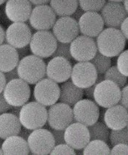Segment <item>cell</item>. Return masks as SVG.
Instances as JSON below:
<instances>
[{
  "label": "cell",
  "instance_id": "29",
  "mask_svg": "<svg viewBox=\"0 0 128 155\" xmlns=\"http://www.w3.org/2000/svg\"><path fill=\"white\" fill-rule=\"evenodd\" d=\"M103 75L105 80L111 81L117 84L119 88H122L127 84V77L122 75L116 66L110 67Z\"/></svg>",
  "mask_w": 128,
  "mask_h": 155
},
{
  "label": "cell",
  "instance_id": "24",
  "mask_svg": "<svg viewBox=\"0 0 128 155\" xmlns=\"http://www.w3.org/2000/svg\"><path fill=\"white\" fill-rule=\"evenodd\" d=\"M1 149L5 155H28L30 153L27 141L18 135L6 138L2 143Z\"/></svg>",
  "mask_w": 128,
  "mask_h": 155
},
{
  "label": "cell",
  "instance_id": "49",
  "mask_svg": "<svg viewBox=\"0 0 128 155\" xmlns=\"http://www.w3.org/2000/svg\"><path fill=\"white\" fill-rule=\"evenodd\" d=\"M5 40V32L2 27L0 25V45H2Z\"/></svg>",
  "mask_w": 128,
  "mask_h": 155
},
{
  "label": "cell",
  "instance_id": "41",
  "mask_svg": "<svg viewBox=\"0 0 128 155\" xmlns=\"http://www.w3.org/2000/svg\"><path fill=\"white\" fill-rule=\"evenodd\" d=\"M4 74H5V76L7 83L9 81H12V80H13V79L18 78V75L17 70H16V68L13 69V70H12L9 72H5Z\"/></svg>",
  "mask_w": 128,
  "mask_h": 155
},
{
  "label": "cell",
  "instance_id": "35",
  "mask_svg": "<svg viewBox=\"0 0 128 155\" xmlns=\"http://www.w3.org/2000/svg\"><path fill=\"white\" fill-rule=\"evenodd\" d=\"M51 155L56 154H72L75 155V150L70 147L66 143H63V144H59L55 146L53 150L51 151L50 154Z\"/></svg>",
  "mask_w": 128,
  "mask_h": 155
},
{
  "label": "cell",
  "instance_id": "30",
  "mask_svg": "<svg viewBox=\"0 0 128 155\" xmlns=\"http://www.w3.org/2000/svg\"><path fill=\"white\" fill-rule=\"evenodd\" d=\"M90 62L95 67L97 74H104L111 67L110 58L102 55L98 51Z\"/></svg>",
  "mask_w": 128,
  "mask_h": 155
},
{
  "label": "cell",
  "instance_id": "53",
  "mask_svg": "<svg viewBox=\"0 0 128 155\" xmlns=\"http://www.w3.org/2000/svg\"><path fill=\"white\" fill-rule=\"evenodd\" d=\"M7 0H0V5H2V4H4Z\"/></svg>",
  "mask_w": 128,
  "mask_h": 155
},
{
  "label": "cell",
  "instance_id": "3",
  "mask_svg": "<svg viewBox=\"0 0 128 155\" xmlns=\"http://www.w3.org/2000/svg\"><path fill=\"white\" fill-rule=\"evenodd\" d=\"M18 118L24 128L30 130L41 129L47 122V109L36 101L26 103L21 108Z\"/></svg>",
  "mask_w": 128,
  "mask_h": 155
},
{
  "label": "cell",
  "instance_id": "48",
  "mask_svg": "<svg viewBox=\"0 0 128 155\" xmlns=\"http://www.w3.org/2000/svg\"><path fill=\"white\" fill-rule=\"evenodd\" d=\"M21 107H11V109H10V113L14 114V115L17 116L18 117L19 116L20 111H21Z\"/></svg>",
  "mask_w": 128,
  "mask_h": 155
},
{
  "label": "cell",
  "instance_id": "36",
  "mask_svg": "<svg viewBox=\"0 0 128 155\" xmlns=\"http://www.w3.org/2000/svg\"><path fill=\"white\" fill-rule=\"evenodd\" d=\"M110 154H128V146L127 144L119 143V144L114 146L113 149L110 151Z\"/></svg>",
  "mask_w": 128,
  "mask_h": 155
},
{
  "label": "cell",
  "instance_id": "42",
  "mask_svg": "<svg viewBox=\"0 0 128 155\" xmlns=\"http://www.w3.org/2000/svg\"><path fill=\"white\" fill-rule=\"evenodd\" d=\"M16 50H17L19 60L21 59V58H24L25 56H27V55H29L30 52V47H28V45L27 46L24 47V48L16 49Z\"/></svg>",
  "mask_w": 128,
  "mask_h": 155
},
{
  "label": "cell",
  "instance_id": "34",
  "mask_svg": "<svg viewBox=\"0 0 128 155\" xmlns=\"http://www.w3.org/2000/svg\"><path fill=\"white\" fill-rule=\"evenodd\" d=\"M69 46L70 45L69 43H62V42L58 41L56 50L52 55L53 58V57H63L70 61L72 58L70 53Z\"/></svg>",
  "mask_w": 128,
  "mask_h": 155
},
{
  "label": "cell",
  "instance_id": "4",
  "mask_svg": "<svg viewBox=\"0 0 128 155\" xmlns=\"http://www.w3.org/2000/svg\"><path fill=\"white\" fill-rule=\"evenodd\" d=\"M58 41L52 32L38 30L32 35L30 41V50L33 55L41 58L52 56L57 48Z\"/></svg>",
  "mask_w": 128,
  "mask_h": 155
},
{
  "label": "cell",
  "instance_id": "40",
  "mask_svg": "<svg viewBox=\"0 0 128 155\" xmlns=\"http://www.w3.org/2000/svg\"><path fill=\"white\" fill-rule=\"evenodd\" d=\"M120 31L122 33L123 36L126 38V40L128 39V18L126 17L124 21H122V24L120 25Z\"/></svg>",
  "mask_w": 128,
  "mask_h": 155
},
{
  "label": "cell",
  "instance_id": "25",
  "mask_svg": "<svg viewBox=\"0 0 128 155\" xmlns=\"http://www.w3.org/2000/svg\"><path fill=\"white\" fill-rule=\"evenodd\" d=\"M19 58L16 48L4 44L0 45V71L3 73L16 68Z\"/></svg>",
  "mask_w": 128,
  "mask_h": 155
},
{
  "label": "cell",
  "instance_id": "19",
  "mask_svg": "<svg viewBox=\"0 0 128 155\" xmlns=\"http://www.w3.org/2000/svg\"><path fill=\"white\" fill-rule=\"evenodd\" d=\"M32 10L29 0H7L5 13L13 22H25L29 19Z\"/></svg>",
  "mask_w": 128,
  "mask_h": 155
},
{
  "label": "cell",
  "instance_id": "5",
  "mask_svg": "<svg viewBox=\"0 0 128 155\" xmlns=\"http://www.w3.org/2000/svg\"><path fill=\"white\" fill-rule=\"evenodd\" d=\"M2 94L12 107H22L30 100L31 90L29 84L18 78L6 84Z\"/></svg>",
  "mask_w": 128,
  "mask_h": 155
},
{
  "label": "cell",
  "instance_id": "26",
  "mask_svg": "<svg viewBox=\"0 0 128 155\" xmlns=\"http://www.w3.org/2000/svg\"><path fill=\"white\" fill-rule=\"evenodd\" d=\"M50 7L59 17L71 16L78 7V0H50Z\"/></svg>",
  "mask_w": 128,
  "mask_h": 155
},
{
  "label": "cell",
  "instance_id": "55",
  "mask_svg": "<svg viewBox=\"0 0 128 155\" xmlns=\"http://www.w3.org/2000/svg\"><path fill=\"white\" fill-rule=\"evenodd\" d=\"M1 146H2V139L0 138V147H1Z\"/></svg>",
  "mask_w": 128,
  "mask_h": 155
},
{
  "label": "cell",
  "instance_id": "47",
  "mask_svg": "<svg viewBox=\"0 0 128 155\" xmlns=\"http://www.w3.org/2000/svg\"><path fill=\"white\" fill-rule=\"evenodd\" d=\"M32 5H46L50 2V0H29Z\"/></svg>",
  "mask_w": 128,
  "mask_h": 155
},
{
  "label": "cell",
  "instance_id": "7",
  "mask_svg": "<svg viewBox=\"0 0 128 155\" xmlns=\"http://www.w3.org/2000/svg\"><path fill=\"white\" fill-rule=\"evenodd\" d=\"M27 141L30 152L35 155L50 154L55 146L51 131L42 128L32 131Z\"/></svg>",
  "mask_w": 128,
  "mask_h": 155
},
{
  "label": "cell",
  "instance_id": "13",
  "mask_svg": "<svg viewBox=\"0 0 128 155\" xmlns=\"http://www.w3.org/2000/svg\"><path fill=\"white\" fill-rule=\"evenodd\" d=\"M64 140L73 149L81 151L91 140L88 127L78 122L72 123L64 129Z\"/></svg>",
  "mask_w": 128,
  "mask_h": 155
},
{
  "label": "cell",
  "instance_id": "52",
  "mask_svg": "<svg viewBox=\"0 0 128 155\" xmlns=\"http://www.w3.org/2000/svg\"><path fill=\"white\" fill-rule=\"evenodd\" d=\"M123 0H109V2H122Z\"/></svg>",
  "mask_w": 128,
  "mask_h": 155
},
{
  "label": "cell",
  "instance_id": "37",
  "mask_svg": "<svg viewBox=\"0 0 128 155\" xmlns=\"http://www.w3.org/2000/svg\"><path fill=\"white\" fill-rule=\"evenodd\" d=\"M49 130L53 134L54 139H55V146L66 143L65 140H64V130H58V129H54L52 128H50Z\"/></svg>",
  "mask_w": 128,
  "mask_h": 155
},
{
  "label": "cell",
  "instance_id": "21",
  "mask_svg": "<svg viewBox=\"0 0 128 155\" xmlns=\"http://www.w3.org/2000/svg\"><path fill=\"white\" fill-rule=\"evenodd\" d=\"M103 120L107 127L111 130L125 128L128 124L127 109L119 104L107 108Z\"/></svg>",
  "mask_w": 128,
  "mask_h": 155
},
{
  "label": "cell",
  "instance_id": "22",
  "mask_svg": "<svg viewBox=\"0 0 128 155\" xmlns=\"http://www.w3.org/2000/svg\"><path fill=\"white\" fill-rule=\"evenodd\" d=\"M21 129V123L17 116L10 112L0 114V138L2 140L18 135Z\"/></svg>",
  "mask_w": 128,
  "mask_h": 155
},
{
  "label": "cell",
  "instance_id": "39",
  "mask_svg": "<svg viewBox=\"0 0 128 155\" xmlns=\"http://www.w3.org/2000/svg\"><path fill=\"white\" fill-rule=\"evenodd\" d=\"M12 106L10 105L5 99L2 93H0V114L8 112Z\"/></svg>",
  "mask_w": 128,
  "mask_h": 155
},
{
  "label": "cell",
  "instance_id": "31",
  "mask_svg": "<svg viewBox=\"0 0 128 155\" xmlns=\"http://www.w3.org/2000/svg\"><path fill=\"white\" fill-rule=\"evenodd\" d=\"M107 0H78V6L84 12H99Z\"/></svg>",
  "mask_w": 128,
  "mask_h": 155
},
{
  "label": "cell",
  "instance_id": "43",
  "mask_svg": "<svg viewBox=\"0 0 128 155\" xmlns=\"http://www.w3.org/2000/svg\"><path fill=\"white\" fill-rule=\"evenodd\" d=\"M95 85L96 84H94V85L91 86V87L83 89L84 95L86 96L88 98L94 100V88H95Z\"/></svg>",
  "mask_w": 128,
  "mask_h": 155
},
{
  "label": "cell",
  "instance_id": "6",
  "mask_svg": "<svg viewBox=\"0 0 128 155\" xmlns=\"http://www.w3.org/2000/svg\"><path fill=\"white\" fill-rule=\"evenodd\" d=\"M121 89L109 80H104L95 85L94 90V101L102 108H109L119 104Z\"/></svg>",
  "mask_w": 128,
  "mask_h": 155
},
{
  "label": "cell",
  "instance_id": "28",
  "mask_svg": "<svg viewBox=\"0 0 128 155\" xmlns=\"http://www.w3.org/2000/svg\"><path fill=\"white\" fill-rule=\"evenodd\" d=\"M88 129L90 134V140H99L107 143L109 140V134L110 131L104 123L97 122L93 125L88 126Z\"/></svg>",
  "mask_w": 128,
  "mask_h": 155
},
{
  "label": "cell",
  "instance_id": "11",
  "mask_svg": "<svg viewBox=\"0 0 128 155\" xmlns=\"http://www.w3.org/2000/svg\"><path fill=\"white\" fill-rule=\"evenodd\" d=\"M33 95L36 102L44 107H50L58 101L60 87L51 79L43 78L35 84Z\"/></svg>",
  "mask_w": 128,
  "mask_h": 155
},
{
  "label": "cell",
  "instance_id": "44",
  "mask_svg": "<svg viewBox=\"0 0 128 155\" xmlns=\"http://www.w3.org/2000/svg\"><path fill=\"white\" fill-rule=\"evenodd\" d=\"M84 13H85V12H84V11H82L81 8H80V7L78 6V7H77V9H76V11L73 13V14L71 16V17L73 18L74 19L76 20L77 21H78L79 19H80V18L81 17L82 15Z\"/></svg>",
  "mask_w": 128,
  "mask_h": 155
},
{
  "label": "cell",
  "instance_id": "14",
  "mask_svg": "<svg viewBox=\"0 0 128 155\" xmlns=\"http://www.w3.org/2000/svg\"><path fill=\"white\" fill-rule=\"evenodd\" d=\"M53 33L58 41L70 44L79 36L78 22L71 16H61L55 21Z\"/></svg>",
  "mask_w": 128,
  "mask_h": 155
},
{
  "label": "cell",
  "instance_id": "20",
  "mask_svg": "<svg viewBox=\"0 0 128 155\" xmlns=\"http://www.w3.org/2000/svg\"><path fill=\"white\" fill-rule=\"evenodd\" d=\"M77 22L80 33L91 38L97 37L105 26L102 16L97 12H85Z\"/></svg>",
  "mask_w": 128,
  "mask_h": 155
},
{
  "label": "cell",
  "instance_id": "45",
  "mask_svg": "<svg viewBox=\"0 0 128 155\" xmlns=\"http://www.w3.org/2000/svg\"><path fill=\"white\" fill-rule=\"evenodd\" d=\"M32 131L33 130H30V129H26V128H24V129H21V131H20V132L18 133V135L19 136V137L24 138V140H27L28 137H29V135L30 134V133L32 132Z\"/></svg>",
  "mask_w": 128,
  "mask_h": 155
},
{
  "label": "cell",
  "instance_id": "10",
  "mask_svg": "<svg viewBox=\"0 0 128 155\" xmlns=\"http://www.w3.org/2000/svg\"><path fill=\"white\" fill-rule=\"evenodd\" d=\"M69 45L72 58L78 62L90 61L97 53L95 40L91 37L78 36Z\"/></svg>",
  "mask_w": 128,
  "mask_h": 155
},
{
  "label": "cell",
  "instance_id": "27",
  "mask_svg": "<svg viewBox=\"0 0 128 155\" xmlns=\"http://www.w3.org/2000/svg\"><path fill=\"white\" fill-rule=\"evenodd\" d=\"M110 147L107 143L99 140H90L82 149V154L91 155V154H110Z\"/></svg>",
  "mask_w": 128,
  "mask_h": 155
},
{
  "label": "cell",
  "instance_id": "33",
  "mask_svg": "<svg viewBox=\"0 0 128 155\" xmlns=\"http://www.w3.org/2000/svg\"><path fill=\"white\" fill-rule=\"evenodd\" d=\"M128 51L127 50H123V51L118 55L117 61V68L119 72L124 75V76L127 77L128 75V69H127V61H128Z\"/></svg>",
  "mask_w": 128,
  "mask_h": 155
},
{
  "label": "cell",
  "instance_id": "8",
  "mask_svg": "<svg viewBox=\"0 0 128 155\" xmlns=\"http://www.w3.org/2000/svg\"><path fill=\"white\" fill-rule=\"evenodd\" d=\"M47 122L52 129L64 130L72 123L75 122L72 107L60 102L50 106L47 111Z\"/></svg>",
  "mask_w": 128,
  "mask_h": 155
},
{
  "label": "cell",
  "instance_id": "9",
  "mask_svg": "<svg viewBox=\"0 0 128 155\" xmlns=\"http://www.w3.org/2000/svg\"><path fill=\"white\" fill-rule=\"evenodd\" d=\"M73 117L75 122L85 126L93 125L98 121L100 115L99 106L91 99H81L73 106Z\"/></svg>",
  "mask_w": 128,
  "mask_h": 155
},
{
  "label": "cell",
  "instance_id": "23",
  "mask_svg": "<svg viewBox=\"0 0 128 155\" xmlns=\"http://www.w3.org/2000/svg\"><path fill=\"white\" fill-rule=\"evenodd\" d=\"M84 96L83 89L77 87L72 81H66L60 85L58 101L70 107L82 99Z\"/></svg>",
  "mask_w": 128,
  "mask_h": 155
},
{
  "label": "cell",
  "instance_id": "51",
  "mask_svg": "<svg viewBox=\"0 0 128 155\" xmlns=\"http://www.w3.org/2000/svg\"><path fill=\"white\" fill-rule=\"evenodd\" d=\"M122 2H123L122 5L124 6V9H125L126 12L128 13V5H127L128 0H123Z\"/></svg>",
  "mask_w": 128,
  "mask_h": 155
},
{
  "label": "cell",
  "instance_id": "2",
  "mask_svg": "<svg viewBox=\"0 0 128 155\" xmlns=\"http://www.w3.org/2000/svg\"><path fill=\"white\" fill-rule=\"evenodd\" d=\"M16 70L19 78L33 85L46 75V64L40 57L29 55L19 60Z\"/></svg>",
  "mask_w": 128,
  "mask_h": 155
},
{
  "label": "cell",
  "instance_id": "50",
  "mask_svg": "<svg viewBox=\"0 0 128 155\" xmlns=\"http://www.w3.org/2000/svg\"><path fill=\"white\" fill-rule=\"evenodd\" d=\"M105 79H104V75L103 74H98L97 75V80H96V82H95V84L99 83V82L102 81H104Z\"/></svg>",
  "mask_w": 128,
  "mask_h": 155
},
{
  "label": "cell",
  "instance_id": "38",
  "mask_svg": "<svg viewBox=\"0 0 128 155\" xmlns=\"http://www.w3.org/2000/svg\"><path fill=\"white\" fill-rule=\"evenodd\" d=\"M128 87L126 84L124 87H122V90H121L120 99H119V104L125 107L126 109L128 108Z\"/></svg>",
  "mask_w": 128,
  "mask_h": 155
},
{
  "label": "cell",
  "instance_id": "54",
  "mask_svg": "<svg viewBox=\"0 0 128 155\" xmlns=\"http://www.w3.org/2000/svg\"><path fill=\"white\" fill-rule=\"evenodd\" d=\"M2 154H2V151L1 147H0V155H2Z\"/></svg>",
  "mask_w": 128,
  "mask_h": 155
},
{
  "label": "cell",
  "instance_id": "18",
  "mask_svg": "<svg viewBox=\"0 0 128 155\" xmlns=\"http://www.w3.org/2000/svg\"><path fill=\"white\" fill-rule=\"evenodd\" d=\"M100 11L104 25L107 28H119L128 13L122 3L116 2H106Z\"/></svg>",
  "mask_w": 128,
  "mask_h": 155
},
{
  "label": "cell",
  "instance_id": "16",
  "mask_svg": "<svg viewBox=\"0 0 128 155\" xmlns=\"http://www.w3.org/2000/svg\"><path fill=\"white\" fill-rule=\"evenodd\" d=\"M31 37V30L24 22H13L5 32L7 44L16 49L27 46Z\"/></svg>",
  "mask_w": 128,
  "mask_h": 155
},
{
  "label": "cell",
  "instance_id": "17",
  "mask_svg": "<svg viewBox=\"0 0 128 155\" xmlns=\"http://www.w3.org/2000/svg\"><path fill=\"white\" fill-rule=\"evenodd\" d=\"M72 64L63 57H53L46 65V75L56 83H63L71 77Z\"/></svg>",
  "mask_w": 128,
  "mask_h": 155
},
{
  "label": "cell",
  "instance_id": "12",
  "mask_svg": "<svg viewBox=\"0 0 128 155\" xmlns=\"http://www.w3.org/2000/svg\"><path fill=\"white\" fill-rule=\"evenodd\" d=\"M97 75L95 67L90 61H81L72 67L70 78L75 85L85 89L95 84Z\"/></svg>",
  "mask_w": 128,
  "mask_h": 155
},
{
  "label": "cell",
  "instance_id": "15",
  "mask_svg": "<svg viewBox=\"0 0 128 155\" xmlns=\"http://www.w3.org/2000/svg\"><path fill=\"white\" fill-rule=\"evenodd\" d=\"M29 22L35 30H49L52 29L56 21V15L48 5H35L32 10Z\"/></svg>",
  "mask_w": 128,
  "mask_h": 155
},
{
  "label": "cell",
  "instance_id": "46",
  "mask_svg": "<svg viewBox=\"0 0 128 155\" xmlns=\"http://www.w3.org/2000/svg\"><path fill=\"white\" fill-rule=\"evenodd\" d=\"M6 84L7 82L5 76V74L3 73L2 72L0 71V93H2Z\"/></svg>",
  "mask_w": 128,
  "mask_h": 155
},
{
  "label": "cell",
  "instance_id": "1",
  "mask_svg": "<svg viewBox=\"0 0 128 155\" xmlns=\"http://www.w3.org/2000/svg\"><path fill=\"white\" fill-rule=\"evenodd\" d=\"M126 41L118 28H107L97 37V51L109 58L118 56L124 50Z\"/></svg>",
  "mask_w": 128,
  "mask_h": 155
},
{
  "label": "cell",
  "instance_id": "32",
  "mask_svg": "<svg viewBox=\"0 0 128 155\" xmlns=\"http://www.w3.org/2000/svg\"><path fill=\"white\" fill-rule=\"evenodd\" d=\"M109 140L113 146L119 143H128L127 126L118 130H111L109 134Z\"/></svg>",
  "mask_w": 128,
  "mask_h": 155
}]
</instances>
